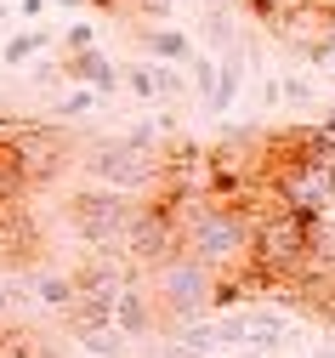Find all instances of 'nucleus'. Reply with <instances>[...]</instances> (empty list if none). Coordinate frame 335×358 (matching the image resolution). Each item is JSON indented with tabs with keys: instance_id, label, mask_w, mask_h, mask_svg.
I'll return each mask as SVG.
<instances>
[{
	"instance_id": "obj_1",
	"label": "nucleus",
	"mask_w": 335,
	"mask_h": 358,
	"mask_svg": "<svg viewBox=\"0 0 335 358\" xmlns=\"http://www.w3.org/2000/svg\"><path fill=\"white\" fill-rule=\"evenodd\" d=\"M171 228H176V250L205 262L216 279H256L250 273V216L233 199H216V194L182 199L171 205Z\"/></svg>"
},
{
	"instance_id": "obj_2",
	"label": "nucleus",
	"mask_w": 335,
	"mask_h": 358,
	"mask_svg": "<svg viewBox=\"0 0 335 358\" xmlns=\"http://www.w3.org/2000/svg\"><path fill=\"white\" fill-rule=\"evenodd\" d=\"M245 279H216L205 262H194L187 250H165L159 262H148V296H154V313L171 324H187V319H205V313H222L238 301Z\"/></svg>"
},
{
	"instance_id": "obj_3",
	"label": "nucleus",
	"mask_w": 335,
	"mask_h": 358,
	"mask_svg": "<svg viewBox=\"0 0 335 358\" xmlns=\"http://www.w3.org/2000/svg\"><path fill=\"white\" fill-rule=\"evenodd\" d=\"M273 199L307 222H324L335 210V159H313L290 137V154L273 159Z\"/></svg>"
},
{
	"instance_id": "obj_4",
	"label": "nucleus",
	"mask_w": 335,
	"mask_h": 358,
	"mask_svg": "<svg viewBox=\"0 0 335 358\" xmlns=\"http://www.w3.org/2000/svg\"><path fill=\"white\" fill-rule=\"evenodd\" d=\"M136 194H120V188H85L74 205H69V222L85 245L97 250H125L131 239V222H136Z\"/></svg>"
},
{
	"instance_id": "obj_5",
	"label": "nucleus",
	"mask_w": 335,
	"mask_h": 358,
	"mask_svg": "<svg viewBox=\"0 0 335 358\" xmlns=\"http://www.w3.org/2000/svg\"><path fill=\"white\" fill-rule=\"evenodd\" d=\"M85 176L97 188H120V194H142L159 182V154L136 148L131 137H103L85 148Z\"/></svg>"
},
{
	"instance_id": "obj_6",
	"label": "nucleus",
	"mask_w": 335,
	"mask_h": 358,
	"mask_svg": "<svg viewBox=\"0 0 335 358\" xmlns=\"http://www.w3.org/2000/svg\"><path fill=\"white\" fill-rule=\"evenodd\" d=\"M12 148H17V165H23V182L34 176V182H45L63 159H69V143H63V131H45V125H34V131H12Z\"/></svg>"
},
{
	"instance_id": "obj_7",
	"label": "nucleus",
	"mask_w": 335,
	"mask_h": 358,
	"mask_svg": "<svg viewBox=\"0 0 335 358\" xmlns=\"http://www.w3.org/2000/svg\"><path fill=\"white\" fill-rule=\"evenodd\" d=\"M63 74H69L74 85H91L97 97H114V92H120V69H114V63H108L97 46H85V52H69Z\"/></svg>"
},
{
	"instance_id": "obj_8",
	"label": "nucleus",
	"mask_w": 335,
	"mask_h": 358,
	"mask_svg": "<svg viewBox=\"0 0 335 358\" xmlns=\"http://www.w3.org/2000/svg\"><path fill=\"white\" fill-rule=\"evenodd\" d=\"M154 319H159V313H154V296L142 290L136 279H125V290L114 296V330H120V336H148Z\"/></svg>"
},
{
	"instance_id": "obj_9",
	"label": "nucleus",
	"mask_w": 335,
	"mask_h": 358,
	"mask_svg": "<svg viewBox=\"0 0 335 358\" xmlns=\"http://www.w3.org/2000/svg\"><path fill=\"white\" fill-rule=\"evenodd\" d=\"M142 46H148L154 63H176V69L194 57V40H187L176 23H154V29H142Z\"/></svg>"
},
{
	"instance_id": "obj_10",
	"label": "nucleus",
	"mask_w": 335,
	"mask_h": 358,
	"mask_svg": "<svg viewBox=\"0 0 335 358\" xmlns=\"http://www.w3.org/2000/svg\"><path fill=\"white\" fill-rule=\"evenodd\" d=\"M238 92H245V57L238 52H222V63H216V92H211V114H227L233 103H238Z\"/></svg>"
},
{
	"instance_id": "obj_11",
	"label": "nucleus",
	"mask_w": 335,
	"mask_h": 358,
	"mask_svg": "<svg viewBox=\"0 0 335 358\" xmlns=\"http://www.w3.org/2000/svg\"><path fill=\"white\" fill-rule=\"evenodd\" d=\"M34 296H40L45 307H63V313H69V301H74V279H69V273H34Z\"/></svg>"
},
{
	"instance_id": "obj_12",
	"label": "nucleus",
	"mask_w": 335,
	"mask_h": 358,
	"mask_svg": "<svg viewBox=\"0 0 335 358\" xmlns=\"http://www.w3.org/2000/svg\"><path fill=\"white\" fill-rule=\"evenodd\" d=\"M80 347H85L91 358H120V352H125V336H120L114 324H97V330H80Z\"/></svg>"
},
{
	"instance_id": "obj_13",
	"label": "nucleus",
	"mask_w": 335,
	"mask_h": 358,
	"mask_svg": "<svg viewBox=\"0 0 335 358\" xmlns=\"http://www.w3.org/2000/svg\"><path fill=\"white\" fill-rule=\"evenodd\" d=\"M45 40H52L45 29H23V34H12V40H6V52H0V57H6V63L17 69V63H29V57H34L40 46H45Z\"/></svg>"
},
{
	"instance_id": "obj_14",
	"label": "nucleus",
	"mask_w": 335,
	"mask_h": 358,
	"mask_svg": "<svg viewBox=\"0 0 335 358\" xmlns=\"http://www.w3.org/2000/svg\"><path fill=\"white\" fill-rule=\"evenodd\" d=\"M182 69H187V80H194V92H199V97L211 103V92H216V57H205V52H194V57H187Z\"/></svg>"
},
{
	"instance_id": "obj_15",
	"label": "nucleus",
	"mask_w": 335,
	"mask_h": 358,
	"mask_svg": "<svg viewBox=\"0 0 335 358\" xmlns=\"http://www.w3.org/2000/svg\"><path fill=\"white\" fill-rule=\"evenodd\" d=\"M125 85H131L142 103H159V74H154V63H131V69H125Z\"/></svg>"
},
{
	"instance_id": "obj_16",
	"label": "nucleus",
	"mask_w": 335,
	"mask_h": 358,
	"mask_svg": "<svg viewBox=\"0 0 335 358\" xmlns=\"http://www.w3.org/2000/svg\"><path fill=\"white\" fill-rule=\"evenodd\" d=\"M91 108H97V92H91V85H74V92L57 97V114H63V120H85Z\"/></svg>"
},
{
	"instance_id": "obj_17",
	"label": "nucleus",
	"mask_w": 335,
	"mask_h": 358,
	"mask_svg": "<svg viewBox=\"0 0 335 358\" xmlns=\"http://www.w3.org/2000/svg\"><path fill=\"white\" fill-rule=\"evenodd\" d=\"M63 46H69V52H85V46H97V29H91V23H74V29H63Z\"/></svg>"
},
{
	"instance_id": "obj_18",
	"label": "nucleus",
	"mask_w": 335,
	"mask_h": 358,
	"mask_svg": "<svg viewBox=\"0 0 335 358\" xmlns=\"http://www.w3.org/2000/svg\"><path fill=\"white\" fill-rule=\"evenodd\" d=\"M278 97H290V103H313V85H307L301 74H290V80H278Z\"/></svg>"
},
{
	"instance_id": "obj_19",
	"label": "nucleus",
	"mask_w": 335,
	"mask_h": 358,
	"mask_svg": "<svg viewBox=\"0 0 335 358\" xmlns=\"http://www.w3.org/2000/svg\"><path fill=\"white\" fill-rule=\"evenodd\" d=\"M17 17H29V23H34V17H45V0H23V6H17Z\"/></svg>"
},
{
	"instance_id": "obj_20",
	"label": "nucleus",
	"mask_w": 335,
	"mask_h": 358,
	"mask_svg": "<svg viewBox=\"0 0 335 358\" xmlns=\"http://www.w3.org/2000/svg\"><path fill=\"white\" fill-rule=\"evenodd\" d=\"M0 358H45V352H34V347H0Z\"/></svg>"
},
{
	"instance_id": "obj_21",
	"label": "nucleus",
	"mask_w": 335,
	"mask_h": 358,
	"mask_svg": "<svg viewBox=\"0 0 335 358\" xmlns=\"http://www.w3.org/2000/svg\"><path fill=\"white\" fill-rule=\"evenodd\" d=\"M6 307H12V290H6V285H0V313H6Z\"/></svg>"
},
{
	"instance_id": "obj_22",
	"label": "nucleus",
	"mask_w": 335,
	"mask_h": 358,
	"mask_svg": "<svg viewBox=\"0 0 335 358\" xmlns=\"http://www.w3.org/2000/svg\"><path fill=\"white\" fill-rule=\"evenodd\" d=\"M324 131H329V137H335V108H329V114H324Z\"/></svg>"
},
{
	"instance_id": "obj_23",
	"label": "nucleus",
	"mask_w": 335,
	"mask_h": 358,
	"mask_svg": "<svg viewBox=\"0 0 335 358\" xmlns=\"http://www.w3.org/2000/svg\"><path fill=\"white\" fill-rule=\"evenodd\" d=\"M0 17H6V6H0Z\"/></svg>"
}]
</instances>
